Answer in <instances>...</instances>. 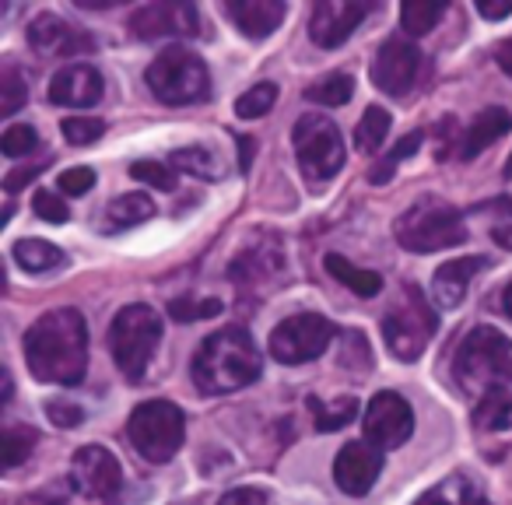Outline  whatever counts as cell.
Returning <instances> with one entry per match:
<instances>
[{
    "label": "cell",
    "instance_id": "6da1fadb",
    "mask_svg": "<svg viewBox=\"0 0 512 505\" xmlns=\"http://www.w3.org/2000/svg\"><path fill=\"white\" fill-rule=\"evenodd\" d=\"M25 362L39 383L78 386L88 369V327L78 309L43 313L25 334Z\"/></svg>",
    "mask_w": 512,
    "mask_h": 505
},
{
    "label": "cell",
    "instance_id": "7a4b0ae2",
    "mask_svg": "<svg viewBox=\"0 0 512 505\" xmlns=\"http://www.w3.org/2000/svg\"><path fill=\"white\" fill-rule=\"evenodd\" d=\"M256 379H260V351L242 327L218 330L193 355V383L207 397L242 390Z\"/></svg>",
    "mask_w": 512,
    "mask_h": 505
},
{
    "label": "cell",
    "instance_id": "3957f363",
    "mask_svg": "<svg viewBox=\"0 0 512 505\" xmlns=\"http://www.w3.org/2000/svg\"><path fill=\"white\" fill-rule=\"evenodd\" d=\"M456 383L474 397L512 386V341L495 327H474L456 351Z\"/></svg>",
    "mask_w": 512,
    "mask_h": 505
},
{
    "label": "cell",
    "instance_id": "277c9868",
    "mask_svg": "<svg viewBox=\"0 0 512 505\" xmlns=\"http://www.w3.org/2000/svg\"><path fill=\"white\" fill-rule=\"evenodd\" d=\"M162 341V316L151 306H123L109 327V351L116 358V369L137 383L148 372L151 358Z\"/></svg>",
    "mask_w": 512,
    "mask_h": 505
},
{
    "label": "cell",
    "instance_id": "5b68a950",
    "mask_svg": "<svg viewBox=\"0 0 512 505\" xmlns=\"http://www.w3.org/2000/svg\"><path fill=\"white\" fill-rule=\"evenodd\" d=\"M144 78H148L151 95L165 106H193V102H204L211 92V74H207L204 60L183 46H169L165 53H158Z\"/></svg>",
    "mask_w": 512,
    "mask_h": 505
},
{
    "label": "cell",
    "instance_id": "8992f818",
    "mask_svg": "<svg viewBox=\"0 0 512 505\" xmlns=\"http://www.w3.org/2000/svg\"><path fill=\"white\" fill-rule=\"evenodd\" d=\"M397 242L411 253H439V249L467 242V225H463V214L453 204L428 197L400 214Z\"/></svg>",
    "mask_w": 512,
    "mask_h": 505
},
{
    "label": "cell",
    "instance_id": "52a82bcc",
    "mask_svg": "<svg viewBox=\"0 0 512 505\" xmlns=\"http://www.w3.org/2000/svg\"><path fill=\"white\" fill-rule=\"evenodd\" d=\"M435 327H439V320H435L425 295L414 285H404L383 320L386 348H390V355L400 358V362H414V358L425 355L428 341L435 337Z\"/></svg>",
    "mask_w": 512,
    "mask_h": 505
},
{
    "label": "cell",
    "instance_id": "ba28073f",
    "mask_svg": "<svg viewBox=\"0 0 512 505\" xmlns=\"http://www.w3.org/2000/svg\"><path fill=\"white\" fill-rule=\"evenodd\" d=\"M127 435L148 463H169L186 439V418L169 400H148V404L134 407Z\"/></svg>",
    "mask_w": 512,
    "mask_h": 505
},
{
    "label": "cell",
    "instance_id": "9c48e42d",
    "mask_svg": "<svg viewBox=\"0 0 512 505\" xmlns=\"http://www.w3.org/2000/svg\"><path fill=\"white\" fill-rule=\"evenodd\" d=\"M295 158L309 183H327L344 165V141L341 130L330 116H302L295 123Z\"/></svg>",
    "mask_w": 512,
    "mask_h": 505
},
{
    "label": "cell",
    "instance_id": "30bf717a",
    "mask_svg": "<svg viewBox=\"0 0 512 505\" xmlns=\"http://www.w3.org/2000/svg\"><path fill=\"white\" fill-rule=\"evenodd\" d=\"M337 337V327L320 313H299L288 316L274 327L271 334V355L281 365H302L320 358L330 348V341Z\"/></svg>",
    "mask_w": 512,
    "mask_h": 505
},
{
    "label": "cell",
    "instance_id": "8fae6325",
    "mask_svg": "<svg viewBox=\"0 0 512 505\" xmlns=\"http://www.w3.org/2000/svg\"><path fill=\"white\" fill-rule=\"evenodd\" d=\"M365 439L372 442L376 449H393L404 446L414 432V411L400 393L383 390L369 400L365 407Z\"/></svg>",
    "mask_w": 512,
    "mask_h": 505
},
{
    "label": "cell",
    "instance_id": "7c38bea8",
    "mask_svg": "<svg viewBox=\"0 0 512 505\" xmlns=\"http://www.w3.org/2000/svg\"><path fill=\"white\" fill-rule=\"evenodd\" d=\"M71 484L92 502H106L120 491L123 467L106 446H81L71 460Z\"/></svg>",
    "mask_w": 512,
    "mask_h": 505
},
{
    "label": "cell",
    "instance_id": "4fadbf2b",
    "mask_svg": "<svg viewBox=\"0 0 512 505\" xmlns=\"http://www.w3.org/2000/svg\"><path fill=\"white\" fill-rule=\"evenodd\" d=\"M418 71H421V53L411 39H386L379 46L376 60H372V81H376L379 92L386 95H407L418 81Z\"/></svg>",
    "mask_w": 512,
    "mask_h": 505
},
{
    "label": "cell",
    "instance_id": "5bb4252c",
    "mask_svg": "<svg viewBox=\"0 0 512 505\" xmlns=\"http://www.w3.org/2000/svg\"><path fill=\"white\" fill-rule=\"evenodd\" d=\"M130 29L137 39H165V36H197L200 15L193 4H148L130 15Z\"/></svg>",
    "mask_w": 512,
    "mask_h": 505
},
{
    "label": "cell",
    "instance_id": "9a60e30c",
    "mask_svg": "<svg viewBox=\"0 0 512 505\" xmlns=\"http://www.w3.org/2000/svg\"><path fill=\"white\" fill-rule=\"evenodd\" d=\"M369 11V4H330V0H323L309 15V36L323 50H337L369 18Z\"/></svg>",
    "mask_w": 512,
    "mask_h": 505
},
{
    "label": "cell",
    "instance_id": "2e32d148",
    "mask_svg": "<svg viewBox=\"0 0 512 505\" xmlns=\"http://www.w3.org/2000/svg\"><path fill=\"white\" fill-rule=\"evenodd\" d=\"M29 43H32V50H36L39 57H57V60L81 57V53L95 50V43L85 36V32H78L71 22H64V18H57V15L32 18Z\"/></svg>",
    "mask_w": 512,
    "mask_h": 505
},
{
    "label": "cell",
    "instance_id": "e0dca14e",
    "mask_svg": "<svg viewBox=\"0 0 512 505\" xmlns=\"http://www.w3.org/2000/svg\"><path fill=\"white\" fill-rule=\"evenodd\" d=\"M383 470V453L372 442H348L334 460V481L344 495H365Z\"/></svg>",
    "mask_w": 512,
    "mask_h": 505
},
{
    "label": "cell",
    "instance_id": "ac0fdd59",
    "mask_svg": "<svg viewBox=\"0 0 512 505\" xmlns=\"http://www.w3.org/2000/svg\"><path fill=\"white\" fill-rule=\"evenodd\" d=\"M102 92H106V81H102V74L92 64H71L53 74L50 81V102L67 109L95 106L102 99Z\"/></svg>",
    "mask_w": 512,
    "mask_h": 505
},
{
    "label": "cell",
    "instance_id": "d6986e66",
    "mask_svg": "<svg viewBox=\"0 0 512 505\" xmlns=\"http://www.w3.org/2000/svg\"><path fill=\"white\" fill-rule=\"evenodd\" d=\"M484 267H488V260L484 257H460V260L442 264L432 278L435 302H439L442 309H456L463 302V295H467L470 278H474L477 271H484Z\"/></svg>",
    "mask_w": 512,
    "mask_h": 505
},
{
    "label": "cell",
    "instance_id": "ffe728a7",
    "mask_svg": "<svg viewBox=\"0 0 512 505\" xmlns=\"http://www.w3.org/2000/svg\"><path fill=\"white\" fill-rule=\"evenodd\" d=\"M228 15L232 22L246 32L249 39H267L281 22H285V4H274V0H232L228 4Z\"/></svg>",
    "mask_w": 512,
    "mask_h": 505
},
{
    "label": "cell",
    "instance_id": "44dd1931",
    "mask_svg": "<svg viewBox=\"0 0 512 505\" xmlns=\"http://www.w3.org/2000/svg\"><path fill=\"white\" fill-rule=\"evenodd\" d=\"M281 267H285V257H281L278 246H253V253H239V260L232 264V278L239 281V292L249 295V288H256L260 281H271Z\"/></svg>",
    "mask_w": 512,
    "mask_h": 505
},
{
    "label": "cell",
    "instance_id": "7402d4cb",
    "mask_svg": "<svg viewBox=\"0 0 512 505\" xmlns=\"http://www.w3.org/2000/svg\"><path fill=\"white\" fill-rule=\"evenodd\" d=\"M512 130V113L509 109H484V113H477V120L467 127V134H463L460 141V158H474L477 151L491 148V144L498 141V137H505Z\"/></svg>",
    "mask_w": 512,
    "mask_h": 505
},
{
    "label": "cell",
    "instance_id": "603a6c76",
    "mask_svg": "<svg viewBox=\"0 0 512 505\" xmlns=\"http://www.w3.org/2000/svg\"><path fill=\"white\" fill-rule=\"evenodd\" d=\"M323 267H327L330 278H337V285H344L348 292L362 295V299H376L383 292V278L376 271H365V267H355L348 257L341 253H327L323 257Z\"/></svg>",
    "mask_w": 512,
    "mask_h": 505
},
{
    "label": "cell",
    "instance_id": "cb8c5ba5",
    "mask_svg": "<svg viewBox=\"0 0 512 505\" xmlns=\"http://www.w3.org/2000/svg\"><path fill=\"white\" fill-rule=\"evenodd\" d=\"M414 505H488V498L467 474H449L446 481L428 488Z\"/></svg>",
    "mask_w": 512,
    "mask_h": 505
},
{
    "label": "cell",
    "instance_id": "d4e9b609",
    "mask_svg": "<svg viewBox=\"0 0 512 505\" xmlns=\"http://www.w3.org/2000/svg\"><path fill=\"white\" fill-rule=\"evenodd\" d=\"M11 257H15V264L29 274H43V271H53V267L64 264V253L46 239H18L15 246H11Z\"/></svg>",
    "mask_w": 512,
    "mask_h": 505
},
{
    "label": "cell",
    "instance_id": "484cf974",
    "mask_svg": "<svg viewBox=\"0 0 512 505\" xmlns=\"http://www.w3.org/2000/svg\"><path fill=\"white\" fill-rule=\"evenodd\" d=\"M306 407L313 411V421L320 432H337V428L351 425V418L358 414V400L355 397H337V400H320L309 397Z\"/></svg>",
    "mask_w": 512,
    "mask_h": 505
},
{
    "label": "cell",
    "instance_id": "4316f807",
    "mask_svg": "<svg viewBox=\"0 0 512 505\" xmlns=\"http://www.w3.org/2000/svg\"><path fill=\"white\" fill-rule=\"evenodd\" d=\"M169 165L179 172H190V176H200V179H218L221 176L218 155H214L211 148H204V144H190V148L172 151Z\"/></svg>",
    "mask_w": 512,
    "mask_h": 505
},
{
    "label": "cell",
    "instance_id": "83f0119b",
    "mask_svg": "<svg viewBox=\"0 0 512 505\" xmlns=\"http://www.w3.org/2000/svg\"><path fill=\"white\" fill-rule=\"evenodd\" d=\"M155 218V200L148 193H123L109 204V221L120 228H130V225H141V221Z\"/></svg>",
    "mask_w": 512,
    "mask_h": 505
},
{
    "label": "cell",
    "instance_id": "f1b7e54d",
    "mask_svg": "<svg viewBox=\"0 0 512 505\" xmlns=\"http://www.w3.org/2000/svg\"><path fill=\"white\" fill-rule=\"evenodd\" d=\"M474 425L484 428V432H502V428L512 425V397L505 390H495L488 397H481L474 411Z\"/></svg>",
    "mask_w": 512,
    "mask_h": 505
},
{
    "label": "cell",
    "instance_id": "f546056e",
    "mask_svg": "<svg viewBox=\"0 0 512 505\" xmlns=\"http://www.w3.org/2000/svg\"><path fill=\"white\" fill-rule=\"evenodd\" d=\"M442 15H446V4H439V0H414V4H404L400 22L411 36H428L442 22Z\"/></svg>",
    "mask_w": 512,
    "mask_h": 505
},
{
    "label": "cell",
    "instance_id": "4dcf8cb0",
    "mask_svg": "<svg viewBox=\"0 0 512 505\" xmlns=\"http://www.w3.org/2000/svg\"><path fill=\"white\" fill-rule=\"evenodd\" d=\"M351 95H355V78L351 74H327V78L306 88V99L320 102V106H344V102H351Z\"/></svg>",
    "mask_w": 512,
    "mask_h": 505
},
{
    "label": "cell",
    "instance_id": "1f68e13d",
    "mask_svg": "<svg viewBox=\"0 0 512 505\" xmlns=\"http://www.w3.org/2000/svg\"><path fill=\"white\" fill-rule=\"evenodd\" d=\"M390 134V113L383 106H369L362 116V123L355 127V144L358 151H379Z\"/></svg>",
    "mask_w": 512,
    "mask_h": 505
},
{
    "label": "cell",
    "instance_id": "d6a6232c",
    "mask_svg": "<svg viewBox=\"0 0 512 505\" xmlns=\"http://www.w3.org/2000/svg\"><path fill=\"white\" fill-rule=\"evenodd\" d=\"M29 99V88H25V78L15 64L0 67V116H15L18 109Z\"/></svg>",
    "mask_w": 512,
    "mask_h": 505
},
{
    "label": "cell",
    "instance_id": "836d02e7",
    "mask_svg": "<svg viewBox=\"0 0 512 505\" xmlns=\"http://www.w3.org/2000/svg\"><path fill=\"white\" fill-rule=\"evenodd\" d=\"M274 102H278V85L264 81V85H253L249 92H242L239 99H235V116H242V120H256V116L271 113Z\"/></svg>",
    "mask_w": 512,
    "mask_h": 505
},
{
    "label": "cell",
    "instance_id": "e575fe53",
    "mask_svg": "<svg viewBox=\"0 0 512 505\" xmlns=\"http://www.w3.org/2000/svg\"><path fill=\"white\" fill-rule=\"evenodd\" d=\"M421 141H425V137H421L418 130H414V134H407L404 141H400L397 148L390 151V155H386V158H379V162L372 165V172H369V183H376V186L390 183V179H393V172H397V165L404 162V158H411L414 151L421 148Z\"/></svg>",
    "mask_w": 512,
    "mask_h": 505
},
{
    "label": "cell",
    "instance_id": "d590c367",
    "mask_svg": "<svg viewBox=\"0 0 512 505\" xmlns=\"http://www.w3.org/2000/svg\"><path fill=\"white\" fill-rule=\"evenodd\" d=\"M32 446H36V432L25 425H8L4 428V467H18L22 460H29Z\"/></svg>",
    "mask_w": 512,
    "mask_h": 505
},
{
    "label": "cell",
    "instance_id": "8d00e7d4",
    "mask_svg": "<svg viewBox=\"0 0 512 505\" xmlns=\"http://www.w3.org/2000/svg\"><path fill=\"white\" fill-rule=\"evenodd\" d=\"M106 134V123L95 120V116H67L64 120V137L74 148H85V144H95Z\"/></svg>",
    "mask_w": 512,
    "mask_h": 505
},
{
    "label": "cell",
    "instance_id": "74e56055",
    "mask_svg": "<svg viewBox=\"0 0 512 505\" xmlns=\"http://www.w3.org/2000/svg\"><path fill=\"white\" fill-rule=\"evenodd\" d=\"M36 144H39V134L29 127V123H15V127H8L4 130V137H0V151H4L8 158L29 155Z\"/></svg>",
    "mask_w": 512,
    "mask_h": 505
},
{
    "label": "cell",
    "instance_id": "f35d334b",
    "mask_svg": "<svg viewBox=\"0 0 512 505\" xmlns=\"http://www.w3.org/2000/svg\"><path fill=\"white\" fill-rule=\"evenodd\" d=\"M221 313V302L218 299H204V302H193V299H172L169 302V316L179 323H190V320H207V316H218Z\"/></svg>",
    "mask_w": 512,
    "mask_h": 505
},
{
    "label": "cell",
    "instance_id": "ab89813d",
    "mask_svg": "<svg viewBox=\"0 0 512 505\" xmlns=\"http://www.w3.org/2000/svg\"><path fill=\"white\" fill-rule=\"evenodd\" d=\"M130 176H134L137 183L155 186V190H172V186H176V176H172L169 165H162V162H134L130 165Z\"/></svg>",
    "mask_w": 512,
    "mask_h": 505
},
{
    "label": "cell",
    "instance_id": "60d3db41",
    "mask_svg": "<svg viewBox=\"0 0 512 505\" xmlns=\"http://www.w3.org/2000/svg\"><path fill=\"white\" fill-rule=\"evenodd\" d=\"M92 186H95V172L88 165H74V169L60 172V193H67V197H81Z\"/></svg>",
    "mask_w": 512,
    "mask_h": 505
},
{
    "label": "cell",
    "instance_id": "b9f144b4",
    "mask_svg": "<svg viewBox=\"0 0 512 505\" xmlns=\"http://www.w3.org/2000/svg\"><path fill=\"white\" fill-rule=\"evenodd\" d=\"M32 207H36L39 218H43V221H53V225H64V221L71 218V211H67L64 200H57L53 193H46V190H39V193H36Z\"/></svg>",
    "mask_w": 512,
    "mask_h": 505
},
{
    "label": "cell",
    "instance_id": "7bdbcfd3",
    "mask_svg": "<svg viewBox=\"0 0 512 505\" xmlns=\"http://www.w3.org/2000/svg\"><path fill=\"white\" fill-rule=\"evenodd\" d=\"M67 498H71V488H67V484H46V488L22 495L18 505H67Z\"/></svg>",
    "mask_w": 512,
    "mask_h": 505
},
{
    "label": "cell",
    "instance_id": "ee69618b",
    "mask_svg": "<svg viewBox=\"0 0 512 505\" xmlns=\"http://www.w3.org/2000/svg\"><path fill=\"white\" fill-rule=\"evenodd\" d=\"M46 418L57 421L60 428H78L85 421V411L78 404H64V400H50L46 404Z\"/></svg>",
    "mask_w": 512,
    "mask_h": 505
},
{
    "label": "cell",
    "instance_id": "f6af8a7d",
    "mask_svg": "<svg viewBox=\"0 0 512 505\" xmlns=\"http://www.w3.org/2000/svg\"><path fill=\"white\" fill-rule=\"evenodd\" d=\"M218 505H267V495L256 488H235L228 495H221Z\"/></svg>",
    "mask_w": 512,
    "mask_h": 505
},
{
    "label": "cell",
    "instance_id": "bcb514c9",
    "mask_svg": "<svg viewBox=\"0 0 512 505\" xmlns=\"http://www.w3.org/2000/svg\"><path fill=\"white\" fill-rule=\"evenodd\" d=\"M477 11H481V18H488V22H498V18L512 15V0H477Z\"/></svg>",
    "mask_w": 512,
    "mask_h": 505
},
{
    "label": "cell",
    "instance_id": "7dc6e473",
    "mask_svg": "<svg viewBox=\"0 0 512 505\" xmlns=\"http://www.w3.org/2000/svg\"><path fill=\"white\" fill-rule=\"evenodd\" d=\"M39 172H43L39 165H29V169H11V176L4 179V190H8V193H18L22 186H29L32 179L39 176Z\"/></svg>",
    "mask_w": 512,
    "mask_h": 505
},
{
    "label": "cell",
    "instance_id": "c3c4849f",
    "mask_svg": "<svg viewBox=\"0 0 512 505\" xmlns=\"http://www.w3.org/2000/svg\"><path fill=\"white\" fill-rule=\"evenodd\" d=\"M253 141L249 137H239V169H249V162H253Z\"/></svg>",
    "mask_w": 512,
    "mask_h": 505
},
{
    "label": "cell",
    "instance_id": "681fc988",
    "mask_svg": "<svg viewBox=\"0 0 512 505\" xmlns=\"http://www.w3.org/2000/svg\"><path fill=\"white\" fill-rule=\"evenodd\" d=\"M491 235H495V242H498V246L512 249V225H498V228H495V232H491Z\"/></svg>",
    "mask_w": 512,
    "mask_h": 505
},
{
    "label": "cell",
    "instance_id": "f907efd6",
    "mask_svg": "<svg viewBox=\"0 0 512 505\" xmlns=\"http://www.w3.org/2000/svg\"><path fill=\"white\" fill-rule=\"evenodd\" d=\"M498 64H502V71H505V74H512V43L498 50Z\"/></svg>",
    "mask_w": 512,
    "mask_h": 505
},
{
    "label": "cell",
    "instance_id": "816d5d0a",
    "mask_svg": "<svg viewBox=\"0 0 512 505\" xmlns=\"http://www.w3.org/2000/svg\"><path fill=\"white\" fill-rule=\"evenodd\" d=\"M502 309L509 313V320H512V285L505 288V295H502Z\"/></svg>",
    "mask_w": 512,
    "mask_h": 505
}]
</instances>
